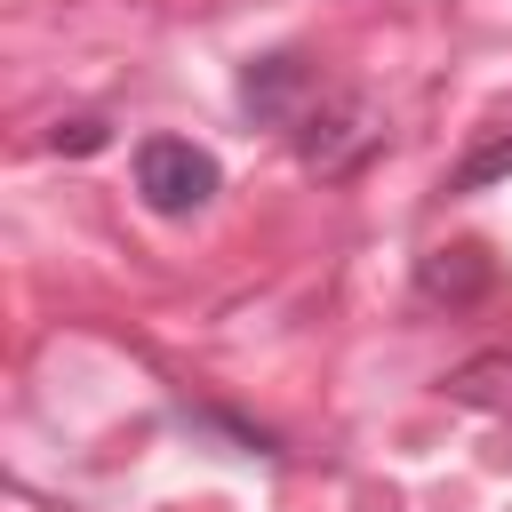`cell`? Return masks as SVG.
<instances>
[{
	"mask_svg": "<svg viewBox=\"0 0 512 512\" xmlns=\"http://www.w3.org/2000/svg\"><path fill=\"white\" fill-rule=\"evenodd\" d=\"M288 144H296V160H304V168H320V176H352V168L384 144V120H376V104H368V96L328 88V96L304 112V128H296Z\"/></svg>",
	"mask_w": 512,
	"mask_h": 512,
	"instance_id": "cell-1",
	"label": "cell"
},
{
	"mask_svg": "<svg viewBox=\"0 0 512 512\" xmlns=\"http://www.w3.org/2000/svg\"><path fill=\"white\" fill-rule=\"evenodd\" d=\"M216 160L200 152V144H184V136H144L136 144V192H144V208H160V216H192V208H208L216 200Z\"/></svg>",
	"mask_w": 512,
	"mask_h": 512,
	"instance_id": "cell-2",
	"label": "cell"
},
{
	"mask_svg": "<svg viewBox=\"0 0 512 512\" xmlns=\"http://www.w3.org/2000/svg\"><path fill=\"white\" fill-rule=\"evenodd\" d=\"M320 96H328V88H320V72H312L304 56H256V64L240 72V104H248V120H264V128H280V136H296L304 112H312Z\"/></svg>",
	"mask_w": 512,
	"mask_h": 512,
	"instance_id": "cell-3",
	"label": "cell"
},
{
	"mask_svg": "<svg viewBox=\"0 0 512 512\" xmlns=\"http://www.w3.org/2000/svg\"><path fill=\"white\" fill-rule=\"evenodd\" d=\"M440 392H448L456 408H472V416L512 424V352H472V360H456V368L440 376Z\"/></svg>",
	"mask_w": 512,
	"mask_h": 512,
	"instance_id": "cell-4",
	"label": "cell"
},
{
	"mask_svg": "<svg viewBox=\"0 0 512 512\" xmlns=\"http://www.w3.org/2000/svg\"><path fill=\"white\" fill-rule=\"evenodd\" d=\"M488 280H496V264H488L472 240H456V248H432V256L416 264V288H424L432 304H472Z\"/></svg>",
	"mask_w": 512,
	"mask_h": 512,
	"instance_id": "cell-5",
	"label": "cell"
},
{
	"mask_svg": "<svg viewBox=\"0 0 512 512\" xmlns=\"http://www.w3.org/2000/svg\"><path fill=\"white\" fill-rule=\"evenodd\" d=\"M504 176H512V128L480 136V144L448 168V192H488V184H504Z\"/></svg>",
	"mask_w": 512,
	"mask_h": 512,
	"instance_id": "cell-6",
	"label": "cell"
},
{
	"mask_svg": "<svg viewBox=\"0 0 512 512\" xmlns=\"http://www.w3.org/2000/svg\"><path fill=\"white\" fill-rule=\"evenodd\" d=\"M48 144H56V152H104V144H112V128H104V120H56V128H48Z\"/></svg>",
	"mask_w": 512,
	"mask_h": 512,
	"instance_id": "cell-7",
	"label": "cell"
}]
</instances>
